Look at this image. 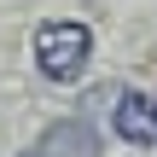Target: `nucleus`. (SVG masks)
<instances>
[{"mask_svg": "<svg viewBox=\"0 0 157 157\" xmlns=\"http://www.w3.org/2000/svg\"><path fill=\"white\" fill-rule=\"evenodd\" d=\"M87 58H93V29L87 23H76V17H47L41 29H35V70L47 76V82H76L82 70H87Z\"/></svg>", "mask_w": 157, "mask_h": 157, "instance_id": "f257e3e1", "label": "nucleus"}, {"mask_svg": "<svg viewBox=\"0 0 157 157\" xmlns=\"http://www.w3.org/2000/svg\"><path fill=\"white\" fill-rule=\"evenodd\" d=\"M111 128H117V140H128V146H157V99L151 93H117Z\"/></svg>", "mask_w": 157, "mask_h": 157, "instance_id": "f03ea898", "label": "nucleus"}, {"mask_svg": "<svg viewBox=\"0 0 157 157\" xmlns=\"http://www.w3.org/2000/svg\"><path fill=\"white\" fill-rule=\"evenodd\" d=\"M41 151L47 157H99L105 146H99V134H93L87 117H58V122H47Z\"/></svg>", "mask_w": 157, "mask_h": 157, "instance_id": "7ed1b4c3", "label": "nucleus"}, {"mask_svg": "<svg viewBox=\"0 0 157 157\" xmlns=\"http://www.w3.org/2000/svg\"><path fill=\"white\" fill-rule=\"evenodd\" d=\"M17 157H47V151H41V146H29V151H17Z\"/></svg>", "mask_w": 157, "mask_h": 157, "instance_id": "20e7f679", "label": "nucleus"}]
</instances>
